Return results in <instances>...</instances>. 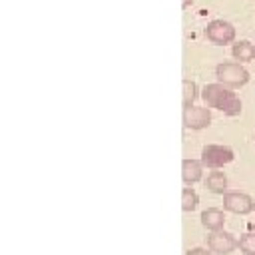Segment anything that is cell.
Wrapping results in <instances>:
<instances>
[{
    "instance_id": "obj_13",
    "label": "cell",
    "mask_w": 255,
    "mask_h": 255,
    "mask_svg": "<svg viewBox=\"0 0 255 255\" xmlns=\"http://www.w3.org/2000/svg\"><path fill=\"white\" fill-rule=\"evenodd\" d=\"M199 203V197L197 193L191 189V187H183L181 189V209L183 211H193Z\"/></svg>"
},
{
    "instance_id": "obj_4",
    "label": "cell",
    "mask_w": 255,
    "mask_h": 255,
    "mask_svg": "<svg viewBox=\"0 0 255 255\" xmlns=\"http://www.w3.org/2000/svg\"><path fill=\"white\" fill-rule=\"evenodd\" d=\"M223 209L235 215H249L255 211V199L245 191H225L223 193Z\"/></svg>"
},
{
    "instance_id": "obj_7",
    "label": "cell",
    "mask_w": 255,
    "mask_h": 255,
    "mask_svg": "<svg viewBox=\"0 0 255 255\" xmlns=\"http://www.w3.org/2000/svg\"><path fill=\"white\" fill-rule=\"evenodd\" d=\"M211 124V112L203 106H187L183 108V126L187 129H203Z\"/></svg>"
},
{
    "instance_id": "obj_10",
    "label": "cell",
    "mask_w": 255,
    "mask_h": 255,
    "mask_svg": "<svg viewBox=\"0 0 255 255\" xmlns=\"http://www.w3.org/2000/svg\"><path fill=\"white\" fill-rule=\"evenodd\" d=\"M203 185H205V189H209L211 193H221V195H223V193L227 191V175H225L223 171H219V169H211V171L207 173Z\"/></svg>"
},
{
    "instance_id": "obj_11",
    "label": "cell",
    "mask_w": 255,
    "mask_h": 255,
    "mask_svg": "<svg viewBox=\"0 0 255 255\" xmlns=\"http://www.w3.org/2000/svg\"><path fill=\"white\" fill-rule=\"evenodd\" d=\"M231 56H233V60H237L241 64L251 62V60H255V44H251L249 40H239L233 44Z\"/></svg>"
},
{
    "instance_id": "obj_5",
    "label": "cell",
    "mask_w": 255,
    "mask_h": 255,
    "mask_svg": "<svg viewBox=\"0 0 255 255\" xmlns=\"http://www.w3.org/2000/svg\"><path fill=\"white\" fill-rule=\"evenodd\" d=\"M207 249L215 255H229L237 249V239L233 233L225 229H217L207 235Z\"/></svg>"
},
{
    "instance_id": "obj_12",
    "label": "cell",
    "mask_w": 255,
    "mask_h": 255,
    "mask_svg": "<svg viewBox=\"0 0 255 255\" xmlns=\"http://www.w3.org/2000/svg\"><path fill=\"white\" fill-rule=\"evenodd\" d=\"M237 249L243 255H255V231H247L237 239Z\"/></svg>"
},
{
    "instance_id": "obj_6",
    "label": "cell",
    "mask_w": 255,
    "mask_h": 255,
    "mask_svg": "<svg viewBox=\"0 0 255 255\" xmlns=\"http://www.w3.org/2000/svg\"><path fill=\"white\" fill-rule=\"evenodd\" d=\"M205 38L217 46H225L235 40V28L225 20H213L205 26Z\"/></svg>"
},
{
    "instance_id": "obj_1",
    "label": "cell",
    "mask_w": 255,
    "mask_h": 255,
    "mask_svg": "<svg viewBox=\"0 0 255 255\" xmlns=\"http://www.w3.org/2000/svg\"><path fill=\"white\" fill-rule=\"evenodd\" d=\"M201 100L205 102L207 108H215V110L223 112L229 118L239 116L241 108H243V104H241L239 96L233 92V88H227L221 82L207 84L203 88V92H201Z\"/></svg>"
},
{
    "instance_id": "obj_2",
    "label": "cell",
    "mask_w": 255,
    "mask_h": 255,
    "mask_svg": "<svg viewBox=\"0 0 255 255\" xmlns=\"http://www.w3.org/2000/svg\"><path fill=\"white\" fill-rule=\"evenodd\" d=\"M215 78L217 82H221L223 86L227 88H243L247 82H249V72L241 66V62H221L217 68H215Z\"/></svg>"
},
{
    "instance_id": "obj_8",
    "label": "cell",
    "mask_w": 255,
    "mask_h": 255,
    "mask_svg": "<svg viewBox=\"0 0 255 255\" xmlns=\"http://www.w3.org/2000/svg\"><path fill=\"white\" fill-rule=\"evenodd\" d=\"M203 175V163L197 161V159H183L181 163V179L183 183L191 185V183H197Z\"/></svg>"
},
{
    "instance_id": "obj_15",
    "label": "cell",
    "mask_w": 255,
    "mask_h": 255,
    "mask_svg": "<svg viewBox=\"0 0 255 255\" xmlns=\"http://www.w3.org/2000/svg\"><path fill=\"white\" fill-rule=\"evenodd\" d=\"M185 255H211V251H209V249H203V247H193V249H189Z\"/></svg>"
},
{
    "instance_id": "obj_14",
    "label": "cell",
    "mask_w": 255,
    "mask_h": 255,
    "mask_svg": "<svg viewBox=\"0 0 255 255\" xmlns=\"http://www.w3.org/2000/svg\"><path fill=\"white\" fill-rule=\"evenodd\" d=\"M195 98H197V86L191 80H183V108L193 106Z\"/></svg>"
},
{
    "instance_id": "obj_9",
    "label": "cell",
    "mask_w": 255,
    "mask_h": 255,
    "mask_svg": "<svg viewBox=\"0 0 255 255\" xmlns=\"http://www.w3.org/2000/svg\"><path fill=\"white\" fill-rule=\"evenodd\" d=\"M223 223H225V213L217 207H209L201 213V225L207 229V231H217V229H223Z\"/></svg>"
},
{
    "instance_id": "obj_3",
    "label": "cell",
    "mask_w": 255,
    "mask_h": 255,
    "mask_svg": "<svg viewBox=\"0 0 255 255\" xmlns=\"http://www.w3.org/2000/svg\"><path fill=\"white\" fill-rule=\"evenodd\" d=\"M233 159H235V153L229 145L207 143L201 149V163H203V167H209V169H219V167L231 163Z\"/></svg>"
},
{
    "instance_id": "obj_16",
    "label": "cell",
    "mask_w": 255,
    "mask_h": 255,
    "mask_svg": "<svg viewBox=\"0 0 255 255\" xmlns=\"http://www.w3.org/2000/svg\"><path fill=\"white\" fill-rule=\"evenodd\" d=\"M189 2H191V0H183V6H189Z\"/></svg>"
}]
</instances>
